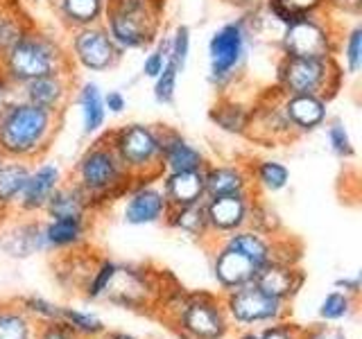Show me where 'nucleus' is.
Masks as SVG:
<instances>
[{"label":"nucleus","instance_id":"nucleus-1","mask_svg":"<svg viewBox=\"0 0 362 339\" xmlns=\"http://www.w3.org/2000/svg\"><path fill=\"white\" fill-rule=\"evenodd\" d=\"M57 113L21 100L0 111V156L28 161L48 147Z\"/></svg>","mask_w":362,"mask_h":339},{"label":"nucleus","instance_id":"nucleus-2","mask_svg":"<svg viewBox=\"0 0 362 339\" xmlns=\"http://www.w3.org/2000/svg\"><path fill=\"white\" fill-rule=\"evenodd\" d=\"M163 303V314L181 339H224L231 331L222 297L175 290Z\"/></svg>","mask_w":362,"mask_h":339},{"label":"nucleus","instance_id":"nucleus-3","mask_svg":"<svg viewBox=\"0 0 362 339\" xmlns=\"http://www.w3.org/2000/svg\"><path fill=\"white\" fill-rule=\"evenodd\" d=\"M132 174L120 163L111 143L102 141L90 145L75 167V186L86 195L90 208L98 201H107L132 188Z\"/></svg>","mask_w":362,"mask_h":339},{"label":"nucleus","instance_id":"nucleus-4","mask_svg":"<svg viewBox=\"0 0 362 339\" xmlns=\"http://www.w3.org/2000/svg\"><path fill=\"white\" fill-rule=\"evenodd\" d=\"M3 75L18 86L52 73H64V52L54 39L28 30L3 56Z\"/></svg>","mask_w":362,"mask_h":339},{"label":"nucleus","instance_id":"nucleus-5","mask_svg":"<svg viewBox=\"0 0 362 339\" xmlns=\"http://www.w3.org/2000/svg\"><path fill=\"white\" fill-rule=\"evenodd\" d=\"M158 11L156 0H109L105 30L120 50L145 48L156 37Z\"/></svg>","mask_w":362,"mask_h":339},{"label":"nucleus","instance_id":"nucleus-6","mask_svg":"<svg viewBox=\"0 0 362 339\" xmlns=\"http://www.w3.org/2000/svg\"><path fill=\"white\" fill-rule=\"evenodd\" d=\"M111 147L132 179H152L163 172V136L150 124H127L111 136Z\"/></svg>","mask_w":362,"mask_h":339},{"label":"nucleus","instance_id":"nucleus-7","mask_svg":"<svg viewBox=\"0 0 362 339\" xmlns=\"http://www.w3.org/2000/svg\"><path fill=\"white\" fill-rule=\"evenodd\" d=\"M339 68L333 56L328 59H303L283 56L279 64V86L283 95H331L337 88Z\"/></svg>","mask_w":362,"mask_h":339},{"label":"nucleus","instance_id":"nucleus-8","mask_svg":"<svg viewBox=\"0 0 362 339\" xmlns=\"http://www.w3.org/2000/svg\"><path fill=\"white\" fill-rule=\"evenodd\" d=\"M222 303L231 326L249 331V328H263L269 323L283 321L288 316V301L269 297L256 282L238 287L229 294H222Z\"/></svg>","mask_w":362,"mask_h":339},{"label":"nucleus","instance_id":"nucleus-9","mask_svg":"<svg viewBox=\"0 0 362 339\" xmlns=\"http://www.w3.org/2000/svg\"><path fill=\"white\" fill-rule=\"evenodd\" d=\"M247 52L245 20L222 25L209 41V77L215 86L229 84Z\"/></svg>","mask_w":362,"mask_h":339},{"label":"nucleus","instance_id":"nucleus-10","mask_svg":"<svg viewBox=\"0 0 362 339\" xmlns=\"http://www.w3.org/2000/svg\"><path fill=\"white\" fill-rule=\"evenodd\" d=\"M283 56H303V59H328L333 56V34L317 14L294 18L283 25L281 34Z\"/></svg>","mask_w":362,"mask_h":339},{"label":"nucleus","instance_id":"nucleus-11","mask_svg":"<svg viewBox=\"0 0 362 339\" xmlns=\"http://www.w3.org/2000/svg\"><path fill=\"white\" fill-rule=\"evenodd\" d=\"M161 294V285L145 269L118 263L116 274L105 292V299L124 310H145L154 305Z\"/></svg>","mask_w":362,"mask_h":339},{"label":"nucleus","instance_id":"nucleus-12","mask_svg":"<svg viewBox=\"0 0 362 339\" xmlns=\"http://www.w3.org/2000/svg\"><path fill=\"white\" fill-rule=\"evenodd\" d=\"M120 48L111 41L109 32L102 25L77 28L73 34V56L86 71H109L120 59Z\"/></svg>","mask_w":362,"mask_h":339},{"label":"nucleus","instance_id":"nucleus-13","mask_svg":"<svg viewBox=\"0 0 362 339\" xmlns=\"http://www.w3.org/2000/svg\"><path fill=\"white\" fill-rule=\"evenodd\" d=\"M252 192L245 195H226V197H211L204 201L206 208V222H209V235L226 237L233 231H240L249 226V215H252Z\"/></svg>","mask_w":362,"mask_h":339},{"label":"nucleus","instance_id":"nucleus-14","mask_svg":"<svg viewBox=\"0 0 362 339\" xmlns=\"http://www.w3.org/2000/svg\"><path fill=\"white\" fill-rule=\"evenodd\" d=\"M127 199H124L122 208V220L132 226H145V224H156L165 222L170 206L161 188L152 184H141L132 186Z\"/></svg>","mask_w":362,"mask_h":339},{"label":"nucleus","instance_id":"nucleus-15","mask_svg":"<svg viewBox=\"0 0 362 339\" xmlns=\"http://www.w3.org/2000/svg\"><path fill=\"white\" fill-rule=\"evenodd\" d=\"M303 271L297 265L290 263H279V260H272L263 269H258V274L254 278L256 285L267 292L269 297L281 299V301H292L303 287Z\"/></svg>","mask_w":362,"mask_h":339},{"label":"nucleus","instance_id":"nucleus-16","mask_svg":"<svg viewBox=\"0 0 362 339\" xmlns=\"http://www.w3.org/2000/svg\"><path fill=\"white\" fill-rule=\"evenodd\" d=\"M62 186V170L54 163H39L30 167L28 184L23 188V195L16 206L23 213H39L45 208V203L52 197V192Z\"/></svg>","mask_w":362,"mask_h":339},{"label":"nucleus","instance_id":"nucleus-17","mask_svg":"<svg viewBox=\"0 0 362 339\" xmlns=\"http://www.w3.org/2000/svg\"><path fill=\"white\" fill-rule=\"evenodd\" d=\"M256 274L258 269L245 256L218 244V251L213 256V278L222 290V294H229L238 287H245L249 282H254Z\"/></svg>","mask_w":362,"mask_h":339},{"label":"nucleus","instance_id":"nucleus-18","mask_svg":"<svg viewBox=\"0 0 362 339\" xmlns=\"http://www.w3.org/2000/svg\"><path fill=\"white\" fill-rule=\"evenodd\" d=\"M326 97L322 95H283L281 109L292 131H313L326 120Z\"/></svg>","mask_w":362,"mask_h":339},{"label":"nucleus","instance_id":"nucleus-19","mask_svg":"<svg viewBox=\"0 0 362 339\" xmlns=\"http://www.w3.org/2000/svg\"><path fill=\"white\" fill-rule=\"evenodd\" d=\"M252 172L245 165H206L204 167V190L206 199L245 195L252 192Z\"/></svg>","mask_w":362,"mask_h":339},{"label":"nucleus","instance_id":"nucleus-20","mask_svg":"<svg viewBox=\"0 0 362 339\" xmlns=\"http://www.w3.org/2000/svg\"><path fill=\"white\" fill-rule=\"evenodd\" d=\"M220 246H226L231 251L245 256L256 269H263L267 263L274 260V240L269 235L252 229V226H245V229L222 237Z\"/></svg>","mask_w":362,"mask_h":339},{"label":"nucleus","instance_id":"nucleus-21","mask_svg":"<svg viewBox=\"0 0 362 339\" xmlns=\"http://www.w3.org/2000/svg\"><path fill=\"white\" fill-rule=\"evenodd\" d=\"M163 136V154H161V167L163 172H190V170H204L206 167V158L197 150L195 145H190L184 136L177 131L161 129Z\"/></svg>","mask_w":362,"mask_h":339},{"label":"nucleus","instance_id":"nucleus-22","mask_svg":"<svg viewBox=\"0 0 362 339\" xmlns=\"http://www.w3.org/2000/svg\"><path fill=\"white\" fill-rule=\"evenodd\" d=\"M163 195L170 208H184L192 203L206 201L204 190V170H190V172H170L163 179Z\"/></svg>","mask_w":362,"mask_h":339},{"label":"nucleus","instance_id":"nucleus-23","mask_svg":"<svg viewBox=\"0 0 362 339\" xmlns=\"http://www.w3.org/2000/svg\"><path fill=\"white\" fill-rule=\"evenodd\" d=\"M21 88H23V100L30 102V105L59 113L68 97V77L66 73H52L39 79H32V82H25Z\"/></svg>","mask_w":362,"mask_h":339},{"label":"nucleus","instance_id":"nucleus-24","mask_svg":"<svg viewBox=\"0 0 362 339\" xmlns=\"http://www.w3.org/2000/svg\"><path fill=\"white\" fill-rule=\"evenodd\" d=\"M0 246L11 258H30L34 254H45L48 244L43 237L41 222H18L0 237Z\"/></svg>","mask_w":362,"mask_h":339},{"label":"nucleus","instance_id":"nucleus-25","mask_svg":"<svg viewBox=\"0 0 362 339\" xmlns=\"http://www.w3.org/2000/svg\"><path fill=\"white\" fill-rule=\"evenodd\" d=\"M88 215L84 218H50L43 224V237L48 251H73L86 240Z\"/></svg>","mask_w":362,"mask_h":339},{"label":"nucleus","instance_id":"nucleus-26","mask_svg":"<svg viewBox=\"0 0 362 339\" xmlns=\"http://www.w3.org/2000/svg\"><path fill=\"white\" fill-rule=\"evenodd\" d=\"M28 177L30 165L25 161H18V158H3L0 161V206L5 210L18 203Z\"/></svg>","mask_w":362,"mask_h":339},{"label":"nucleus","instance_id":"nucleus-27","mask_svg":"<svg viewBox=\"0 0 362 339\" xmlns=\"http://www.w3.org/2000/svg\"><path fill=\"white\" fill-rule=\"evenodd\" d=\"M43 213L48 218H84V215L90 213V203L75 184L59 186L45 203Z\"/></svg>","mask_w":362,"mask_h":339},{"label":"nucleus","instance_id":"nucleus-28","mask_svg":"<svg viewBox=\"0 0 362 339\" xmlns=\"http://www.w3.org/2000/svg\"><path fill=\"white\" fill-rule=\"evenodd\" d=\"M37 326L18 303H0V339H34Z\"/></svg>","mask_w":362,"mask_h":339},{"label":"nucleus","instance_id":"nucleus-29","mask_svg":"<svg viewBox=\"0 0 362 339\" xmlns=\"http://www.w3.org/2000/svg\"><path fill=\"white\" fill-rule=\"evenodd\" d=\"M77 105L82 109V120H84V133H95L102 129V124L107 120V107H105V95L100 93L98 84L86 82L79 88Z\"/></svg>","mask_w":362,"mask_h":339},{"label":"nucleus","instance_id":"nucleus-30","mask_svg":"<svg viewBox=\"0 0 362 339\" xmlns=\"http://www.w3.org/2000/svg\"><path fill=\"white\" fill-rule=\"evenodd\" d=\"M165 222L173 226V229L195 237V240H204V237L209 235V222H206L204 201L192 203V206H184V208H170Z\"/></svg>","mask_w":362,"mask_h":339},{"label":"nucleus","instance_id":"nucleus-31","mask_svg":"<svg viewBox=\"0 0 362 339\" xmlns=\"http://www.w3.org/2000/svg\"><path fill=\"white\" fill-rule=\"evenodd\" d=\"M59 321H62L73 335H77L79 339L105 337V333L109 331L107 323L102 321L95 312H90V310H79V308H68V305H62Z\"/></svg>","mask_w":362,"mask_h":339},{"label":"nucleus","instance_id":"nucleus-32","mask_svg":"<svg viewBox=\"0 0 362 339\" xmlns=\"http://www.w3.org/2000/svg\"><path fill=\"white\" fill-rule=\"evenodd\" d=\"M107 0H59V11L66 23L75 28L98 25V20L105 16Z\"/></svg>","mask_w":362,"mask_h":339},{"label":"nucleus","instance_id":"nucleus-33","mask_svg":"<svg viewBox=\"0 0 362 339\" xmlns=\"http://www.w3.org/2000/svg\"><path fill=\"white\" fill-rule=\"evenodd\" d=\"M252 184L265 192H281L290 184V170L279 161H258L252 170Z\"/></svg>","mask_w":362,"mask_h":339},{"label":"nucleus","instance_id":"nucleus-34","mask_svg":"<svg viewBox=\"0 0 362 339\" xmlns=\"http://www.w3.org/2000/svg\"><path fill=\"white\" fill-rule=\"evenodd\" d=\"M356 305H358L356 297L335 290V292H328L322 299L320 308H317V316H320L322 323H337V321L349 319V316L356 312Z\"/></svg>","mask_w":362,"mask_h":339},{"label":"nucleus","instance_id":"nucleus-35","mask_svg":"<svg viewBox=\"0 0 362 339\" xmlns=\"http://www.w3.org/2000/svg\"><path fill=\"white\" fill-rule=\"evenodd\" d=\"M324 3L326 0H269V11L286 25L294 18L317 14L324 7Z\"/></svg>","mask_w":362,"mask_h":339},{"label":"nucleus","instance_id":"nucleus-36","mask_svg":"<svg viewBox=\"0 0 362 339\" xmlns=\"http://www.w3.org/2000/svg\"><path fill=\"white\" fill-rule=\"evenodd\" d=\"M25 32L28 28L16 9L0 7V61H3V56L21 41V37Z\"/></svg>","mask_w":362,"mask_h":339},{"label":"nucleus","instance_id":"nucleus-37","mask_svg":"<svg viewBox=\"0 0 362 339\" xmlns=\"http://www.w3.org/2000/svg\"><path fill=\"white\" fill-rule=\"evenodd\" d=\"M249 116H252V113L240 105H233V102L231 105H220L211 111L213 122H218L220 129L231 131V133H245Z\"/></svg>","mask_w":362,"mask_h":339},{"label":"nucleus","instance_id":"nucleus-38","mask_svg":"<svg viewBox=\"0 0 362 339\" xmlns=\"http://www.w3.org/2000/svg\"><path fill=\"white\" fill-rule=\"evenodd\" d=\"M116 267H118V263H113V260H100V263L95 265L93 274H90V278L84 285V297L88 301L105 299V292L109 287L113 274H116Z\"/></svg>","mask_w":362,"mask_h":339},{"label":"nucleus","instance_id":"nucleus-39","mask_svg":"<svg viewBox=\"0 0 362 339\" xmlns=\"http://www.w3.org/2000/svg\"><path fill=\"white\" fill-rule=\"evenodd\" d=\"M23 310H25L37 323H50V321H59V312L62 305H57L48 299L39 297V294H30V297H23L16 301Z\"/></svg>","mask_w":362,"mask_h":339},{"label":"nucleus","instance_id":"nucleus-40","mask_svg":"<svg viewBox=\"0 0 362 339\" xmlns=\"http://www.w3.org/2000/svg\"><path fill=\"white\" fill-rule=\"evenodd\" d=\"M179 75H181V71H179L177 64L170 59V54H168V61L163 66L161 75L154 79V97H156L158 105H170V102L175 100Z\"/></svg>","mask_w":362,"mask_h":339},{"label":"nucleus","instance_id":"nucleus-41","mask_svg":"<svg viewBox=\"0 0 362 339\" xmlns=\"http://www.w3.org/2000/svg\"><path fill=\"white\" fill-rule=\"evenodd\" d=\"M190 54V30L186 25H179L170 39V59L177 64L179 71H184Z\"/></svg>","mask_w":362,"mask_h":339},{"label":"nucleus","instance_id":"nucleus-42","mask_svg":"<svg viewBox=\"0 0 362 339\" xmlns=\"http://www.w3.org/2000/svg\"><path fill=\"white\" fill-rule=\"evenodd\" d=\"M328 143H331V150L339 158L354 156V143H351V136L339 120H333L331 124H328Z\"/></svg>","mask_w":362,"mask_h":339},{"label":"nucleus","instance_id":"nucleus-43","mask_svg":"<svg viewBox=\"0 0 362 339\" xmlns=\"http://www.w3.org/2000/svg\"><path fill=\"white\" fill-rule=\"evenodd\" d=\"M344 61H346V71L351 75H356L360 71V66H362V28H354L346 34Z\"/></svg>","mask_w":362,"mask_h":339},{"label":"nucleus","instance_id":"nucleus-44","mask_svg":"<svg viewBox=\"0 0 362 339\" xmlns=\"http://www.w3.org/2000/svg\"><path fill=\"white\" fill-rule=\"evenodd\" d=\"M168 54H170V39L158 41V48L152 50L150 54L145 56V61H143V75L150 77V79H156L158 75H161L163 66L168 61Z\"/></svg>","mask_w":362,"mask_h":339},{"label":"nucleus","instance_id":"nucleus-45","mask_svg":"<svg viewBox=\"0 0 362 339\" xmlns=\"http://www.w3.org/2000/svg\"><path fill=\"white\" fill-rule=\"evenodd\" d=\"M258 339H299L301 337V328H297L294 323H288L286 319L269 323L263 328H256Z\"/></svg>","mask_w":362,"mask_h":339},{"label":"nucleus","instance_id":"nucleus-46","mask_svg":"<svg viewBox=\"0 0 362 339\" xmlns=\"http://www.w3.org/2000/svg\"><path fill=\"white\" fill-rule=\"evenodd\" d=\"M34 339H79V337L68 331L62 321H50L37 326V337Z\"/></svg>","mask_w":362,"mask_h":339},{"label":"nucleus","instance_id":"nucleus-47","mask_svg":"<svg viewBox=\"0 0 362 339\" xmlns=\"http://www.w3.org/2000/svg\"><path fill=\"white\" fill-rule=\"evenodd\" d=\"M299 339H346V337L335 326H315L308 328V331H301Z\"/></svg>","mask_w":362,"mask_h":339},{"label":"nucleus","instance_id":"nucleus-48","mask_svg":"<svg viewBox=\"0 0 362 339\" xmlns=\"http://www.w3.org/2000/svg\"><path fill=\"white\" fill-rule=\"evenodd\" d=\"M335 290L339 292H346L351 297H360V290H362V274L356 276H344V278H337L335 280Z\"/></svg>","mask_w":362,"mask_h":339},{"label":"nucleus","instance_id":"nucleus-49","mask_svg":"<svg viewBox=\"0 0 362 339\" xmlns=\"http://www.w3.org/2000/svg\"><path fill=\"white\" fill-rule=\"evenodd\" d=\"M105 107L111 111V113H122L124 107H127V100L120 93V90H109L105 95Z\"/></svg>","mask_w":362,"mask_h":339},{"label":"nucleus","instance_id":"nucleus-50","mask_svg":"<svg viewBox=\"0 0 362 339\" xmlns=\"http://www.w3.org/2000/svg\"><path fill=\"white\" fill-rule=\"evenodd\" d=\"M105 339H139V337L132 333H124V331H107Z\"/></svg>","mask_w":362,"mask_h":339},{"label":"nucleus","instance_id":"nucleus-51","mask_svg":"<svg viewBox=\"0 0 362 339\" xmlns=\"http://www.w3.org/2000/svg\"><path fill=\"white\" fill-rule=\"evenodd\" d=\"M5 213H7V210H5L3 206H0V222H3V218H5Z\"/></svg>","mask_w":362,"mask_h":339},{"label":"nucleus","instance_id":"nucleus-52","mask_svg":"<svg viewBox=\"0 0 362 339\" xmlns=\"http://www.w3.org/2000/svg\"><path fill=\"white\" fill-rule=\"evenodd\" d=\"M231 3H233V5H235V3H238V5H243V0H231ZM249 3H252V0H247V5H249Z\"/></svg>","mask_w":362,"mask_h":339},{"label":"nucleus","instance_id":"nucleus-53","mask_svg":"<svg viewBox=\"0 0 362 339\" xmlns=\"http://www.w3.org/2000/svg\"><path fill=\"white\" fill-rule=\"evenodd\" d=\"M95 339H105V337H95Z\"/></svg>","mask_w":362,"mask_h":339},{"label":"nucleus","instance_id":"nucleus-54","mask_svg":"<svg viewBox=\"0 0 362 339\" xmlns=\"http://www.w3.org/2000/svg\"><path fill=\"white\" fill-rule=\"evenodd\" d=\"M0 161H3V156H0Z\"/></svg>","mask_w":362,"mask_h":339}]
</instances>
